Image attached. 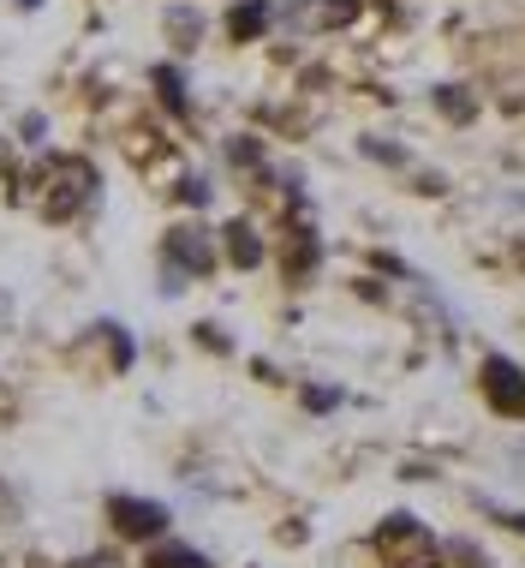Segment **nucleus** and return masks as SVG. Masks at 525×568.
<instances>
[{"mask_svg": "<svg viewBox=\"0 0 525 568\" xmlns=\"http://www.w3.org/2000/svg\"><path fill=\"white\" fill-rule=\"evenodd\" d=\"M484 395L507 419H525V372L514 359H484Z\"/></svg>", "mask_w": 525, "mask_h": 568, "instance_id": "f257e3e1", "label": "nucleus"}, {"mask_svg": "<svg viewBox=\"0 0 525 568\" xmlns=\"http://www.w3.org/2000/svg\"><path fill=\"white\" fill-rule=\"evenodd\" d=\"M54 174H60V192H54V197H42V210H49L54 222H66L79 204H90V192H96V174H90L84 162H60Z\"/></svg>", "mask_w": 525, "mask_h": 568, "instance_id": "f03ea898", "label": "nucleus"}, {"mask_svg": "<svg viewBox=\"0 0 525 568\" xmlns=\"http://www.w3.org/2000/svg\"><path fill=\"white\" fill-rule=\"evenodd\" d=\"M107 515H114V527L126 532V539H156V532L167 527V509L162 503H144V497H114Z\"/></svg>", "mask_w": 525, "mask_h": 568, "instance_id": "7ed1b4c3", "label": "nucleus"}, {"mask_svg": "<svg viewBox=\"0 0 525 568\" xmlns=\"http://www.w3.org/2000/svg\"><path fill=\"white\" fill-rule=\"evenodd\" d=\"M167 257H174L179 270H197V275H204V270L215 264V252H209L204 227H174V240H167Z\"/></svg>", "mask_w": 525, "mask_h": 568, "instance_id": "20e7f679", "label": "nucleus"}, {"mask_svg": "<svg viewBox=\"0 0 525 568\" xmlns=\"http://www.w3.org/2000/svg\"><path fill=\"white\" fill-rule=\"evenodd\" d=\"M262 24H269V0H239V7L227 12V37L234 42H257Z\"/></svg>", "mask_w": 525, "mask_h": 568, "instance_id": "39448f33", "label": "nucleus"}, {"mask_svg": "<svg viewBox=\"0 0 525 568\" xmlns=\"http://www.w3.org/2000/svg\"><path fill=\"white\" fill-rule=\"evenodd\" d=\"M227 257H234L239 270H251V264H262V240L245 222H234V227H227Z\"/></svg>", "mask_w": 525, "mask_h": 568, "instance_id": "423d86ee", "label": "nucleus"}, {"mask_svg": "<svg viewBox=\"0 0 525 568\" xmlns=\"http://www.w3.org/2000/svg\"><path fill=\"white\" fill-rule=\"evenodd\" d=\"M150 568H209L197 550H185V545H156L150 550Z\"/></svg>", "mask_w": 525, "mask_h": 568, "instance_id": "0eeeda50", "label": "nucleus"}, {"mask_svg": "<svg viewBox=\"0 0 525 568\" xmlns=\"http://www.w3.org/2000/svg\"><path fill=\"white\" fill-rule=\"evenodd\" d=\"M156 90H162L167 109H179V114H185V79H179L174 67H156Z\"/></svg>", "mask_w": 525, "mask_h": 568, "instance_id": "6e6552de", "label": "nucleus"}, {"mask_svg": "<svg viewBox=\"0 0 525 568\" xmlns=\"http://www.w3.org/2000/svg\"><path fill=\"white\" fill-rule=\"evenodd\" d=\"M352 12H359V0H322V7H317V19H322V24H347Z\"/></svg>", "mask_w": 525, "mask_h": 568, "instance_id": "1a4fd4ad", "label": "nucleus"}, {"mask_svg": "<svg viewBox=\"0 0 525 568\" xmlns=\"http://www.w3.org/2000/svg\"><path fill=\"white\" fill-rule=\"evenodd\" d=\"M442 109H447V114H454V120H466V114H472V102H466V97H460V90H442Z\"/></svg>", "mask_w": 525, "mask_h": 568, "instance_id": "9d476101", "label": "nucleus"}, {"mask_svg": "<svg viewBox=\"0 0 525 568\" xmlns=\"http://www.w3.org/2000/svg\"><path fill=\"white\" fill-rule=\"evenodd\" d=\"M84 568H114V562H102V557H96V562H84Z\"/></svg>", "mask_w": 525, "mask_h": 568, "instance_id": "9b49d317", "label": "nucleus"}, {"mask_svg": "<svg viewBox=\"0 0 525 568\" xmlns=\"http://www.w3.org/2000/svg\"><path fill=\"white\" fill-rule=\"evenodd\" d=\"M19 7H42V0H19Z\"/></svg>", "mask_w": 525, "mask_h": 568, "instance_id": "f8f14e48", "label": "nucleus"}]
</instances>
